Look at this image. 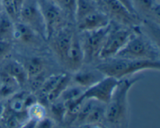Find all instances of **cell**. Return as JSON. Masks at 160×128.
<instances>
[{
  "label": "cell",
  "instance_id": "6da1fadb",
  "mask_svg": "<svg viewBox=\"0 0 160 128\" xmlns=\"http://www.w3.org/2000/svg\"><path fill=\"white\" fill-rule=\"evenodd\" d=\"M96 69L106 76L120 80L144 70H159L160 61L113 57L98 64Z\"/></svg>",
  "mask_w": 160,
  "mask_h": 128
},
{
  "label": "cell",
  "instance_id": "7a4b0ae2",
  "mask_svg": "<svg viewBox=\"0 0 160 128\" xmlns=\"http://www.w3.org/2000/svg\"><path fill=\"white\" fill-rule=\"evenodd\" d=\"M138 76H128L119 80L112 97L106 106V116L109 123L121 126L128 119V93L132 86L138 81Z\"/></svg>",
  "mask_w": 160,
  "mask_h": 128
},
{
  "label": "cell",
  "instance_id": "3957f363",
  "mask_svg": "<svg viewBox=\"0 0 160 128\" xmlns=\"http://www.w3.org/2000/svg\"><path fill=\"white\" fill-rule=\"evenodd\" d=\"M115 57L141 60H159V48L142 34L134 33Z\"/></svg>",
  "mask_w": 160,
  "mask_h": 128
},
{
  "label": "cell",
  "instance_id": "277c9868",
  "mask_svg": "<svg viewBox=\"0 0 160 128\" xmlns=\"http://www.w3.org/2000/svg\"><path fill=\"white\" fill-rule=\"evenodd\" d=\"M134 31L129 27H112L111 25L108 35L98 58L102 60L115 57L124 47Z\"/></svg>",
  "mask_w": 160,
  "mask_h": 128
},
{
  "label": "cell",
  "instance_id": "5b68a950",
  "mask_svg": "<svg viewBox=\"0 0 160 128\" xmlns=\"http://www.w3.org/2000/svg\"><path fill=\"white\" fill-rule=\"evenodd\" d=\"M19 19L42 38L47 39L46 27L38 0H24L20 8Z\"/></svg>",
  "mask_w": 160,
  "mask_h": 128
},
{
  "label": "cell",
  "instance_id": "8992f818",
  "mask_svg": "<svg viewBox=\"0 0 160 128\" xmlns=\"http://www.w3.org/2000/svg\"><path fill=\"white\" fill-rule=\"evenodd\" d=\"M46 27L47 38L63 27L64 18L60 5L53 0H38Z\"/></svg>",
  "mask_w": 160,
  "mask_h": 128
},
{
  "label": "cell",
  "instance_id": "52a82bcc",
  "mask_svg": "<svg viewBox=\"0 0 160 128\" xmlns=\"http://www.w3.org/2000/svg\"><path fill=\"white\" fill-rule=\"evenodd\" d=\"M111 27V23L109 26L95 31H87L82 45L84 54V61L91 62L98 58Z\"/></svg>",
  "mask_w": 160,
  "mask_h": 128
},
{
  "label": "cell",
  "instance_id": "ba28073f",
  "mask_svg": "<svg viewBox=\"0 0 160 128\" xmlns=\"http://www.w3.org/2000/svg\"><path fill=\"white\" fill-rule=\"evenodd\" d=\"M119 80L110 76H105L94 85L85 89L82 97L84 99H92L98 102L107 104L112 97Z\"/></svg>",
  "mask_w": 160,
  "mask_h": 128
},
{
  "label": "cell",
  "instance_id": "9c48e42d",
  "mask_svg": "<svg viewBox=\"0 0 160 128\" xmlns=\"http://www.w3.org/2000/svg\"><path fill=\"white\" fill-rule=\"evenodd\" d=\"M103 7L105 8L109 17L115 19L120 24L129 28L138 26L139 17L133 15L130 11L117 0H101Z\"/></svg>",
  "mask_w": 160,
  "mask_h": 128
},
{
  "label": "cell",
  "instance_id": "30bf717a",
  "mask_svg": "<svg viewBox=\"0 0 160 128\" xmlns=\"http://www.w3.org/2000/svg\"><path fill=\"white\" fill-rule=\"evenodd\" d=\"M73 34L74 33L70 28L63 27L50 37V38H52V47L53 51L63 63L66 62Z\"/></svg>",
  "mask_w": 160,
  "mask_h": 128
},
{
  "label": "cell",
  "instance_id": "8fae6325",
  "mask_svg": "<svg viewBox=\"0 0 160 128\" xmlns=\"http://www.w3.org/2000/svg\"><path fill=\"white\" fill-rule=\"evenodd\" d=\"M78 23V29L83 32L102 29L110 24V17L98 9L91 12Z\"/></svg>",
  "mask_w": 160,
  "mask_h": 128
},
{
  "label": "cell",
  "instance_id": "7c38bea8",
  "mask_svg": "<svg viewBox=\"0 0 160 128\" xmlns=\"http://www.w3.org/2000/svg\"><path fill=\"white\" fill-rule=\"evenodd\" d=\"M84 62V54L81 42L76 34H73L71 45L67 53L65 64L67 68L73 72L80 70Z\"/></svg>",
  "mask_w": 160,
  "mask_h": 128
},
{
  "label": "cell",
  "instance_id": "4fadbf2b",
  "mask_svg": "<svg viewBox=\"0 0 160 128\" xmlns=\"http://www.w3.org/2000/svg\"><path fill=\"white\" fill-rule=\"evenodd\" d=\"M105 75L97 69L93 70L75 72L73 81L78 85L87 89L105 77Z\"/></svg>",
  "mask_w": 160,
  "mask_h": 128
},
{
  "label": "cell",
  "instance_id": "5bb4252c",
  "mask_svg": "<svg viewBox=\"0 0 160 128\" xmlns=\"http://www.w3.org/2000/svg\"><path fill=\"white\" fill-rule=\"evenodd\" d=\"M133 6L136 12H142L147 17H150L156 20L158 23L159 22V3L156 0H132Z\"/></svg>",
  "mask_w": 160,
  "mask_h": 128
},
{
  "label": "cell",
  "instance_id": "9a60e30c",
  "mask_svg": "<svg viewBox=\"0 0 160 128\" xmlns=\"http://www.w3.org/2000/svg\"><path fill=\"white\" fill-rule=\"evenodd\" d=\"M37 35L38 34L30 27L20 21L14 23L13 38L24 44H34L37 42Z\"/></svg>",
  "mask_w": 160,
  "mask_h": 128
},
{
  "label": "cell",
  "instance_id": "2e32d148",
  "mask_svg": "<svg viewBox=\"0 0 160 128\" xmlns=\"http://www.w3.org/2000/svg\"><path fill=\"white\" fill-rule=\"evenodd\" d=\"M2 69L10 76H12L17 81L20 86L23 85L28 81V76L27 74L24 66L20 62L17 61H11L6 64L2 67Z\"/></svg>",
  "mask_w": 160,
  "mask_h": 128
},
{
  "label": "cell",
  "instance_id": "e0dca14e",
  "mask_svg": "<svg viewBox=\"0 0 160 128\" xmlns=\"http://www.w3.org/2000/svg\"><path fill=\"white\" fill-rule=\"evenodd\" d=\"M13 20L4 10L0 12V41L11 42L13 39Z\"/></svg>",
  "mask_w": 160,
  "mask_h": 128
},
{
  "label": "cell",
  "instance_id": "ac0fdd59",
  "mask_svg": "<svg viewBox=\"0 0 160 128\" xmlns=\"http://www.w3.org/2000/svg\"><path fill=\"white\" fill-rule=\"evenodd\" d=\"M96 4L92 0H77L73 13L76 21H80L89 13L97 10Z\"/></svg>",
  "mask_w": 160,
  "mask_h": 128
},
{
  "label": "cell",
  "instance_id": "d6986e66",
  "mask_svg": "<svg viewBox=\"0 0 160 128\" xmlns=\"http://www.w3.org/2000/svg\"><path fill=\"white\" fill-rule=\"evenodd\" d=\"M23 66L29 78L43 73L45 70V62L42 58L34 56L28 59Z\"/></svg>",
  "mask_w": 160,
  "mask_h": 128
},
{
  "label": "cell",
  "instance_id": "ffe728a7",
  "mask_svg": "<svg viewBox=\"0 0 160 128\" xmlns=\"http://www.w3.org/2000/svg\"><path fill=\"white\" fill-rule=\"evenodd\" d=\"M70 81H71V76L70 75L67 74V73H62V77L60 78L56 87L47 96V101L49 103H52L56 101L58 98H59L62 92L69 86Z\"/></svg>",
  "mask_w": 160,
  "mask_h": 128
},
{
  "label": "cell",
  "instance_id": "44dd1931",
  "mask_svg": "<svg viewBox=\"0 0 160 128\" xmlns=\"http://www.w3.org/2000/svg\"><path fill=\"white\" fill-rule=\"evenodd\" d=\"M106 104L96 101L91 112L86 117L84 123H101L106 116Z\"/></svg>",
  "mask_w": 160,
  "mask_h": 128
},
{
  "label": "cell",
  "instance_id": "7402d4cb",
  "mask_svg": "<svg viewBox=\"0 0 160 128\" xmlns=\"http://www.w3.org/2000/svg\"><path fill=\"white\" fill-rule=\"evenodd\" d=\"M27 114L29 120L36 123L47 116V109L42 103L36 101L27 109Z\"/></svg>",
  "mask_w": 160,
  "mask_h": 128
},
{
  "label": "cell",
  "instance_id": "603a6c76",
  "mask_svg": "<svg viewBox=\"0 0 160 128\" xmlns=\"http://www.w3.org/2000/svg\"><path fill=\"white\" fill-rule=\"evenodd\" d=\"M62 76V73H58V74H53L52 76H48V78H45L43 84H42L41 88L38 90L39 95H40L41 98L46 100L47 101V96L49 95L50 92L56 87V85L59 82Z\"/></svg>",
  "mask_w": 160,
  "mask_h": 128
},
{
  "label": "cell",
  "instance_id": "cb8c5ba5",
  "mask_svg": "<svg viewBox=\"0 0 160 128\" xmlns=\"http://www.w3.org/2000/svg\"><path fill=\"white\" fill-rule=\"evenodd\" d=\"M84 91H85V88L79 85L73 86V87H69L68 86L65 89V91L62 92L59 98L62 99V101H70V100L77 99V98L82 96Z\"/></svg>",
  "mask_w": 160,
  "mask_h": 128
},
{
  "label": "cell",
  "instance_id": "d4e9b609",
  "mask_svg": "<svg viewBox=\"0 0 160 128\" xmlns=\"http://www.w3.org/2000/svg\"><path fill=\"white\" fill-rule=\"evenodd\" d=\"M51 113L55 121L60 122L64 121L66 115H67V107L64 101H54L51 106Z\"/></svg>",
  "mask_w": 160,
  "mask_h": 128
},
{
  "label": "cell",
  "instance_id": "484cf974",
  "mask_svg": "<svg viewBox=\"0 0 160 128\" xmlns=\"http://www.w3.org/2000/svg\"><path fill=\"white\" fill-rule=\"evenodd\" d=\"M1 2L4 7V11L13 21L19 19L20 11L17 9L14 0H1Z\"/></svg>",
  "mask_w": 160,
  "mask_h": 128
},
{
  "label": "cell",
  "instance_id": "4316f807",
  "mask_svg": "<svg viewBox=\"0 0 160 128\" xmlns=\"http://www.w3.org/2000/svg\"><path fill=\"white\" fill-rule=\"evenodd\" d=\"M45 77L43 73H40L36 76H31V77L28 78V81H30V86L31 88L34 91H38L41 88L42 85L43 84L44 81H45Z\"/></svg>",
  "mask_w": 160,
  "mask_h": 128
},
{
  "label": "cell",
  "instance_id": "83f0119b",
  "mask_svg": "<svg viewBox=\"0 0 160 128\" xmlns=\"http://www.w3.org/2000/svg\"><path fill=\"white\" fill-rule=\"evenodd\" d=\"M19 86L0 84V97L7 98L17 92Z\"/></svg>",
  "mask_w": 160,
  "mask_h": 128
},
{
  "label": "cell",
  "instance_id": "f1b7e54d",
  "mask_svg": "<svg viewBox=\"0 0 160 128\" xmlns=\"http://www.w3.org/2000/svg\"><path fill=\"white\" fill-rule=\"evenodd\" d=\"M12 49L11 42L0 41V61L6 57Z\"/></svg>",
  "mask_w": 160,
  "mask_h": 128
},
{
  "label": "cell",
  "instance_id": "f546056e",
  "mask_svg": "<svg viewBox=\"0 0 160 128\" xmlns=\"http://www.w3.org/2000/svg\"><path fill=\"white\" fill-rule=\"evenodd\" d=\"M53 126H54L53 120L46 116L40 121L36 122L34 128H53Z\"/></svg>",
  "mask_w": 160,
  "mask_h": 128
},
{
  "label": "cell",
  "instance_id": "4dcf8cb0",
  "mask_svg": "<svg viewBox=\"0 0 160 128\" xmlns=\"http://www.w3.org/2000/svg\"><path fill=\"white\" fill-rule=\"evenodd\" d=\"M77 0H59V5H61L62 7L65 8L67 10L74 13L75 4Z\"/></svg>",
  "mask_w": 160,
  "mask_h": 128
},
{
  "label": "cell",
  "instance_id": "1f68e13d",
  "mask_svg": "<svg viewBox=\"0 0 160 128\" xmlns=\"http://www.w3.org/2000/svg\"><path fill=\"white\" fill-rule=\"evenodd\" d=\"M117 1H119L121 4H123V6H124L125 7L130 11L131 13H132L133 15L138 16V12H136L134 6H133L132 0H117Z\"/></svg>",
  "mask_w": 160,
  "mask_h": 128
},
{
  "label": "cell",
  "instance_id": "d6a6232c",
  "mask_svg": "<svg viewBox=\"0 0 160 128\" xmlns=\"http://www.w3.org/2000/svg\"><path fill=\"white\" fill-rule=\"evenodd\" d=\"M79 128H107L106 126L102 125L100 123H83Z\"/></svg>",
  "mask_w": 160,
  "mask_h": 128
},
{
  "label": "cell",
  "instance_id": "836d02e7",
  "mask_svg": "<svg viewBox=\"0 0 160 128\" xmlns=\"http://www.w3.org/2000/svg\"><path fill=\"white\" fill-rule=\"evenodd\" d=\"M23 2H24V0H14V2H15L16 6H17V9H19V11L20 10V8H21L22 5H23Z\"/></svg>",
  "mask_w": 160,
  "mask_h": 128
},
{
  "label": "cell",
  "instance_id": "e575fe53",
  "mask_svg": "<svg viewBox=\"0 0 160 128\" xmlns=\"http://www.w3.org/2000/svg\"><path fill=\"white\" fill-rule=\"evenodd\" d=\"M92 1H94L95 2H96V3H99L101 0H92Z\"/></svg>",
  "mask_w": 160,
  "mask_h": 128
},
{
  "label": "cell",
  "instance_id": "d590c367",
  "mask_svg": "<svg viewBox=\"0 0 160 128\" xmlns=\"http://www.w3.org/2000/svg\"><path fill=\"white\" fill-rule=\"evenodd\" d=\"M1 7H2V2H1V0H0V12H1Z\"/></svg>",
  "mask_w": 160,
  "mask_h": 128
},
{
  "label": "cell",
  "instance_id": "8d00e7d4",
  "mask_svg": "<svg viewBox=\"0 0 160 128\" xmlns=\"http://www.w3.org/2000/svg\"><path fill=\"white\" fill-rule=\"evenodd\" d=\"M53 1L56 2H57V3H58V4H59V0H53Z\"/></svg>",
  "mask_w": 160,
  "mask_h": 128
}]
</instances>
